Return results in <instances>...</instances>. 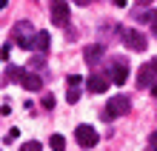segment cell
Here are the masks:
<instances>
[{
    "label": "cell",
    "mask_w": 157,
    "mask_h": 151,
    "mask_svg": "<svg viewBox=\"0 0 157 151\" xmlns=\"http://www.w3.org/2000/svg\"><path fill=\"white\" fill-rule=\"evenodd\" d=\"M117 34H120V40H123V46L132 49V51H146L149 49V37L143 32H137V29H117Z\"/></svg>",
    "instance_id": "6da1fadb"
},
{
    "label": "cell",
    "mask_w": 157,
    "mask_h": 151,
    "mask_svg": "<svg viewBox=\"0 0 157 151\" xmlns=\"http://www.w3.org/2000/svg\"><path fill=\"white\" fill-rule=\"evenodd\" d=\"M154 83H157V57L146 60L137 69V89H151Z\"/></svg>",
    "instance_id": "7a4b0ae2"
},
{
    "label": "cell",
    "mask_w": 157,
    "mask_h": 151,
    "mask_svg": "<svg viewBox=\"0 0 157 151\" xmlns=\"http://www.w3.org/2000/svg\"><path fill=\"white\" fill-rule=\"evenodd\" d=\"M49 17L54 26H69V17H71V9L66 0H49Z\"/></svg>",
    "instance_id": "3957f363"
},
{
    "label": "cell",
    "mask_w": 157,
    "mask_h": 151,
    "mask_svg": "<svg viewBox=\"0 0 157 151\" xmlns=\"http://www.w3.org/2000/svg\"><path fill=\"white\" fill-rule=\"evenodd\" d=\"M75 140H77V145L80 148H94L97 145V128L94 126H89V123H80V126L75 128Z\"/></svg>",
    "instance_id": "277c9868"
},
{
    "label": "cell",
    "mask_w": 157,
    "mask_h": 151,
    "mask_svg": "<svg viewBox=\"0 0 157 151\" xmlns=\"http://www.w3.org/2000/svg\"><path fill=\"white\" fill-rule=\"evenodd\" d=\"M132 111V100L126 97V94H114L112 100H109V106H106V117H123Z\"/></svg>",
    "instance_id": "5b68a950"
},
{
    "label": "cell",
    "mask_w": 157,
    "mask_h": 151,
    "mask_svg": "<svg viewBox=\"0 0 157 151\" xmlns=\"http://www.w3.org/2000/svg\"><path fill=\"white\" fill-rule=\"evenodd\" d=\"M109 80L114 83V86H123V83L128 80V63L126 60H120V57H114L112 63H109Z\"/></svg>",
    "instance_id": "8992f818"
},
{
    "label": "cell",
    "mask_w": 157,
    "mask_h": 151,
    "mask_svg": "<svg viewBox=\"0 0 157 151\" xmlns=\"http://www.w3.org/2000/svg\"><path fill=\"white\" fill-rule=\"evenodd\" d=\"M32 37H34V29H32L29 20L14 23V40H17V46H20V49H32Z\"/></svg>",
    "instance_id": "52a82bcc"
},
{
    "label": "cell",
    "mask_w": 157,
    "mask_h": 151,
    "mask_svg": "<svg viewBox=\"0 0 157 151\" xmlns=\"http://www.w3.org/2000/svg\"><path fill=\"white\" fill-rule=\"evenodd\" d=\"M109 83H112V80H109V74H91V77H86V89L91 91V94H103L106 89H109Z\"/></svg>",
    "instance_id": "ba28073f"
},
{
    "label": "cell",
    "mask_w": 157,
    "mask_h": 151,
    "mask_svg": "<svg viewBox=\"0 0 157 151\" xmlns=\"http://www.w3.org/2000/svg\"><path fill=\"white\" fill-rule=\"evenodd\" d=\"M20 86H23L26 91H43V77H37V74H34V71H29V69H23Z\"/></svg>",
    "instance_id": "9c48e42d"
},
{
    "label": "cell",
    "mask_w": 157,
    "mask_h": 151,
    "mask_svg": "<svg viewBox=\"0 0 157 151\" xmlns=\"http://www.w3.org/2000/svg\"><path fill=\"white\" fill-rule=\"evenodd\" d=\"M103 54H106V46H103V43H94V46H86L83 57H86L89 66H97L100 60H103Z\"/></svg>",
    "instance_id": "30bf717a"
},
{
    "label": "cell",
    "mask_w": 157,
    "mask_h": 151,
    "mask_svg": "<svg viewBox=\"0 0 157 151\" xmlns=\"http://www.w3.org/2000/svg\"><path fill=\"white\" fill-rule=\"evenodd\" d=\"M49 46H52V34L49 32H34L32 37V49L37 51V54H46L49 51Z\"/></svg>",
    "instance_id": "8fae6325"
},
{
    "label": "cell",
    "mask_w": 157,
    "mask_h": 151,
    "mask_svg": "<svg viewBox=\"0 0 157 151\" xmlns=\"http://www.w3.org/2000/svg\"><path fill=\"white\" fill-rule=\"evenodd\" d=\"M132 17H134V20L137 23H151V9H134V12H132Z\"/></svg>",
    "instance_id": "7c38bea8"
},
{
    "label": "cell",
    "mask_w": 157,
    "mask_h": 151,
    "mask_svg": "<svg viewBox=\"0 0 157 151\" xmlns=\"http://www.w3.org/2000/svg\"><path fill=\"white\" fill-rule=\"evenodd\" d=\"M54 151H63V148H66V140H63L60 134H52V143H49Z\"/></svg>",
    "instance_id": "4fadbf2b"
},
{
    "label": "cell",
    "mask_w": 157,
    "mask_h": 151,
    "mask_svg": "<svg viewBox=\"0 0 157 151\" xmlns=\"http://www.w3.org/2000/svg\"><path fill=\"white\" fill-rule=\"evenodd\" d=\"M80 83H83L80 74H69V77H66V86H69V89H80Z\"/></svg>",
    "instance_id": "5bb4252c"
},
{
    "label": "cell",
    "mask_w": 157,
    "mask_h": 151,
    "mask_svg": "<svg viewBox=\"0 0 157 151\" xmlns=\"http://www.w3.org/2000/svg\"><path fill=\"white\" fill-rule=\"evenodd\" d=\"M20 151H43V145L37 143V140H29V143H23Z\"/></svg>",
    "instance_id": "9a60e30c"
},
{
    "label": "cell",
    "mask_w": 157,
    "mask_h": 151,
    "mask_svg": "<svg viewBox=\"0 0 157 151\" xmlns=\"http://www.w3.org/2000/svg\"><path fill=\"white\" fill-rule=\"evenodd\" d=\"M66 100L71 103V106H75V103L80 100V89H69V91H66Z\"/></svg>",
    "instance_id": "2e32d148"
},
{
    "label": "cell",
    "mask_w": 157,
    "mask_h": 151,
    "mask_svg": "<svg viewBox=\"0 0 157 151\" xmlns=\"http://www.w3.org/2000/svg\"><path fill=\"white\" fill-rule=\"evenodd\" d=\"M43 63H46V57H43V54H37V57L29 63V69H43Z\"/></svg>",
    "instance_id": "e0dca14e"
},
{
    "label": "cell",
    "mask_w": 157,
    "mask_h": 151,
    "mask_svg": "<svg viewBox=\"0 0 157 151\" xmlns=\"http://www.w3.org/2000/svg\"><path fill=\"white\" fill-rule=\"evenodd\" d=\"M43 108H54V94H43Z\"/></svg>",
    "instance_id": "ac0fdd59"
},
{
    "label": "cell",
    "mask_w": 157,
    "mask_h": 151,
    "mask_svg": "<svg viewBox=\"0 0 157 151\" xmlns=\"http://www.w3.org/2000/svg\"><path fill=\"white\" fill-rule=\"evenodd\" d=\"M149 26H151V32L157 34V9H151V23Z\"/></svg>",
    "instance_id": "d6986e66"
},
{
    "label": "cell",
    "mask_w": 157,
    "mask_h": 151,
    "mask_svg": "<svg viewBox=\"0 0 157 151\" xmlns=\"http://www.w3.org/2000/svg\"><path fill=\"white\" fill-rule=\"evenodd\" d=\"M149 145H151V151H157V131H151V137H149Z\"/></svg>",
    "instance_id": "ffe728a7"
},
{
    "label": "cell",
    "mask_w": 157,
    "mask_h": 151,
    "mask_svg": "<svg viewBox=\"0 0 157 151\" xmlns=\"http://www.w3.org/2000/svg\"><path fill=\"white\" fill-rule=\"evenodd\" d=\"M9 51H12V43H6V46H3V49H0V57H3V60H6V57H9Z\"/></svg>",
    "instance_id": "44dd1931"
},
{
    "label": "cell",
    "mask_w": 157,
    "mask_h": 151,
    "mask_svg": "<svg viewBox=\"0 0 157 151\" xmlns=\"http://www.w3.org/2000/svg\"><path fill=\"white\" fill-rule=\"evenodd\" d=\"M149 3H154V0H137V6H149Z\"/></svg>",
    "instance_id": "7402d4cb"
},
{
    "label": "cell",
    "mask_w": 157,
    "mask_h": 151,
    "mask_svg": "<svg viewBox=\"0 0 157 151\" xmlns=\"http://www.w3.org/2000/svg\"><path fill=\"white\" fill-rule=\"evenodd\" d=\"M75 3H77V6H89L91 0H75Z\"/></svg>",
    "instance_id": "603a6c76"
},
{
    "label": "cell",
    "mask_w": 157,
    "mask_h": 151,
    "mask_svg": "<svg viewBox=\"0 0 157 151\" xmlns=\"http://www.w3.org/2000/svg\"><path fill=\"white\" fill-rule=\"evenodd\" d=\"M151 94H154V97H157V83H154V86H151Z\"/></svg>",
    "instance_id": "cb8c5ba5"
},
{
    "label": "cell",
    "mask_w": 157,
    "mask_h": 151,
    "mask_svg": "<svg viewBox=\"0 0 157 151\" xmlns=\"http://www.w3.org/2000/svg\"><path fill=\"white\" fill-rule=\"evenodd\" d=\"M3 9H6V0H0V12H3Z\"/></svg>",
    "instance_id": "d4e9b609"
}]
</instances>
